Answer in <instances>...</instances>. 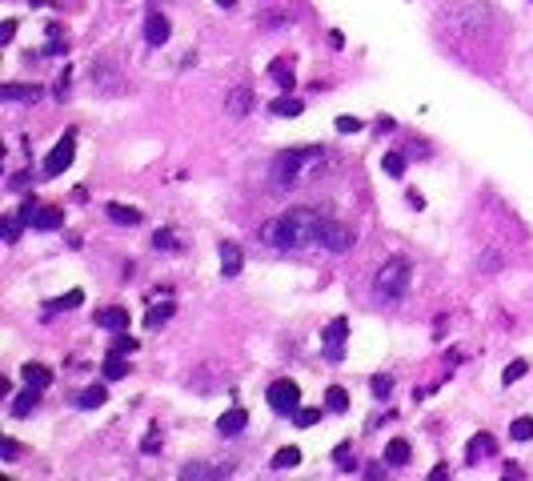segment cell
Masks as SVG:
<instances>
[{"instance_id": "cell-1", "label": "cell", "mask_w": 533, "mask_h": 481, "mask_svg": "<svg viewBox=\"0 0 533 481\" xmlns=\"http://www.w3.org/2000/svg\"><path fill=\"white\" fill-rule=\"evenodd\" d=\"M329 213L313 205H301V209H289V213H281L273 221H265L261 225V241L269 245V249H305V245H317V237H321V225Z\"/></svg>"}, {"instance_id": "cell-2", "label": "cell", "mask_w": 533, "mask_h": 481, "mask_svg": "<svg viewBox=\"0 0 533 481\" xmlns=\"http://www.w3.org/2000/svg\"><path fill=\"white\" fill-rule=\"evenodd\" d=\"M321 157V145H309V149H285L273 157V169H269V177H273V189H289V184L301 181V169L309 160Z\"/></svg>"}, {"instance_id": "cell-3", "label": "cell", "mask_w": 533, "mask_h": 481, "mask_svg": "<svg viewBox=\"0 0 533 481\" xmlns=\"http://www.w3.org/2000/svg\"><path fill=\"white\" fill-rule=\"evenodd\" d=\"M409 261H401V257H393V261H385L381 269H377V277H373V293H377V301H401L405 293H409Z\"/></svg>"}, {"instance_id": "cell-4", "label": "cell", "mask_w": 533, "mask_h": 481, "mask_svg": "<svg viewBox=\"0 0 533 481\" xmlns=\"http://www.w3.org/2000/svg\"><path fill=\"white\" fill-rule=\"evenodd\" d=\"M265 401H269V409H273V413H281V417L289 413V417H293V413L301 409V385H297V381H289V377H281V381L269 385Z\"/></svg>"}, {"instance_id": "cell-5", "label": "cell", "mask_w": 533, "mask_h": 481, "mask_svg": "<svg viewBox=\"0 0 533 481\" xmlns=\"http://www.w3.org/2000/svg\"><path fill=\"white\" fill-rule=\"evenodd\" d=\"M21 221H24V225H32V229H41V233H52V229H61V225H65V209L41 205V201H24V205H21Z\"/></svg>"}, {"instance_id": "cell-6", "label": "cell", "mask_w": 533, "mask_h": 481, "mask_svg": "<svg viewBox=\"0 0 533 481\" xmlns=\"http://www.w3.org/2000/svg\"><path fill=\"white\" fill-rule=\"evenodd\" d=\"M317 245L329 253H349L353 245H357V237H353V229L349 225H341V221H333V217H325L321 225V237H317Z\"/></svg>"}, {"instance_id": "cell-7", "label": "cell", "mask_w": 533, "mask_h": 481, "mask_svg": "<svg viewBox=\"0 0 533 481\" xmlns=\"http://www.w3.org/2000/svg\"><path fill=\"white\" fill-rule=\"evenodd\" d=\"M72 157H76V133L61 137V145L45 157V177H65V173H69V164H72Z\"/></svg>"}, {"instance_id": "cell-8", "label": "cell", "mask_w": 533, "mask_h": 481, "mask_svg": "<svg viewBox=\"0 0 533 481\" xmlns=\"http://www.w3.org/2000/svg\"><path fill=\"white\" fill-rule=\"evenodd\" d=\"M321 337H325V357H329V361H341V357H345L349 321H345V317H333V321H329V329H325Z\"/></svg>"}, {"instance_id": "cell-9", "label": "cell", "mask_w": 533, "mask_h": 481, "mask_svg": "<svg viewBox=\"0 0 533 481\" xmlns=\"http://www.w3.org/2000/svg\"><path fill=\"white\" fill-rule=\"evenodd\" d=\"M168 36H173V24H168V17H161V12H149L144 17V41L153 48L168 45Z\"/></svg>"}, {"instance_id": "cell-10", "label": "cell", "mask_w": 533, "mask_h": 481, "mask_svg": "<svg viewBox=\"0 0 533 481\" xmlns=\"http://www.w3.org/2000/svg\"><path fill=\"white\" fill-rule=\"evenodd\" d=\"M229 478V465H205V461H188L181 469V481H221Z\"/></svg>"}, {"instance_id": "cell-11", "label": "cell", "mask_w": 533, "mask_h": 481, "mask_svg": "<svg viewBox=\"0 0 533 481\" xmlns=\"http://www.w3.org/2000/svg\"><path fill=\"white\" fill-rule=\"evenodd\" d=\"M245 425H249V413L241 409V405H232V409H225L221 417H217V434H221V437L245 434Z\"/></svg>"}, {"instance_id": "cell-12", "label": "cell", "mask_w": 533, "mask_h": 481, "mask_svg": "<svg viewBox=\"0 0 533 481\" xmlns=\"http://www.w3.org/2000/svg\"><path fill=\"white\" fill-rule=\"evenodd\" d=\"M249 109H253V89H249V85H237V89L225 96V113L229 116H249Z\"/></svg>"}, {"instance_id": "cell-13", "label": "cell", "mask_w": 533, "mask_h": 481, "mask_svg": "<svg viewBox=\"0 0 533 481\" xmlns=\"http://www.w3.org/2000/svg\"><path fill=\"white\" fill-rule=\"evenodd\" d=\"M241 265H245L241 245H237V241H221V273H225V277H241Z\"/></svg>"}, {"instance_id": "cell-14", "label": "cell", "mask_w": 533, "mask_h": 481, "mask_svg": "<svg viewBox=\"0 0 533 481\" xmlns=\"http://www.w3.org/2000/svg\"><path fill=\"white\" fill-rule=\"evenodd\" d=\"M96 325H100V329H113V333H124V329H129V309H124V305L100 309V313H96Z\"/></svg>"}, {"instance_id": "cell-15", "label": "cell", "mask_w": 533, "mask_h": 481, "mask_svg": "<svg viewBox=\"0 0 533 481\" xmlns=\"http://www.w3.org/2000/svg\"><path fill=\"white\" fill-rule=\"evenodd\" d=\"M493 453H497V441H493L489 434H477L473 441H469V449H465V461L477 465L481 458H493Z\"/></svg>"}, {"instance_id": "cell-16", "label": "cell", "mask_w": 533, "mask_h": 481, "mask_svg": "<svg viewBox=\"0 0 533 481\" xmlns=\"http://www.w3.org/2000/svg\"><path fill=\"white\" fill-rule=\"evenodd\" d=\"M269 81H273V85H277V89H293V85H297V76H293V61H285V56H281V61H273V65H269Z\"/></svg>"}, {"instance_id": "cell-17", "label": "cell", "mask_w": 533, "mask_h": 481, "mask_svg": "<svg viewBox=\"0 0 533 481\" xmlns=\"http://www.w3.org/2000/svg\"><path fill=\"white\" fill-rule=\"evenodd\" d=\"M0 100H41V85H4L0 89Z\"/></svg>"}, {"instance_id": "cell-18", "label": "cell", "mask_w": 533, "mask_h": 481, "mask_svg": "<svg viewBox=\"0 0 533 481\" xmlns=\"http://www.w3.org/2000/svg\"><path fill=\"white\" fill-rule=\"evenodd\" d=\"M105 213H109V221H116V225H137V221H140V209L120 205V201H109Z\"/></svg>"}, {"instance_id": "cell-19", "label": "cell", "mask_w": 533, "mask_h": 481, "mask_svg": "<svg viewBox=\"0 0 533 481\" xmlns=\"http://www.w3.org/2000/svg\"><path fill=\"white\" fill-rule=\"evenodd\" d=\"M41 393H45V389H32V385H28L21 397H12V417H28V413L41 405Z\"/></svg>"}, {"instance_id": "cell-20", "label": "cell", "mask_w": 533, "mask_h": 481, "mask_svg": "<svg viewBox=\"0 0 533 481\" xmlns=\"http://www.w3.org/2000/svg\"><path fill=\"white\" fill-rule=\"evenodd\" d=\"M21 377H24V385H32V389H48L52 385V369H45V365H24Z\"/></svg>"}, {"instance_id": "cell-21", "label": "cell", "mask_w": 533, "mask_h": 481, "mask_svg": "<svg viewBox=\"0 0 533 481\" xmlns=\"http://www.w3.org/2000/svg\"><path fill=\"white\" fill-rule=\"evenodd\" d=\"M297 465H301V449H297V445H285V449H277V453H273V469H277V473H285V469H297Z\"/></svg>"}, {"instance_id": "cell-22", "label": "cell", "mask_w": 533, "mask_h": 481, "mask_svg": "<svg viewBox=\"0 0 533 481\" xmlns=\"http://www.w3.org/2000/svg\"><path fill=\"white\" fill-rule=\"evenodd\" d=\"M409 453H413V449H409V441H405V437H393V441L385 445V461H389V465H405Z\"/></svg>"}, {"instance_id": "cell-23", "label": "cell", "mask_w": 533, "mask_h": 481, "mask_svg": "<svg viewBox=\"0 0 533 481\" xmlns=\"http://www.w3.org/2000/svg\"><path fill=\"white\" fill-rule=\"evenodd\" d=\"M85 301V289H69L65 297H56V301H48V313H69V309H76Z\"/></svg>"}, {"instance_id": "cell-24", "label": "cell", "mask_w": 533, "mask_h": 481, "mask_svg": "<svg viewBox=\"0 0 533 481\" xmlns=\"http://www.w3.org/2000/svg\"><path fill=\"white\" fill-rule=\"evenodd\" d=\"M129 373V361H124V353H109L105 357V381H120Z\"/></svg>"}, {"instance_id": "cell-25", "label": "cell", "mask_w": 533, "mask_h": 481, "mask_svg": "<svg viewBox=\"0 0 533 481\" xmlns=\"http://www.w3.org/2000/svg\"><path fill=\"white\" fill-rule=\"evenodd\" d=\"M105 401H109V393H105V385H89V389L80 393V401H76V405H80V409H100Z\"/></svg>"}, {"instance_id": "cell-26", "label": "cell", "mask_w": 533, "mask_h": 481, "mask_svg": "<svg viewBox=\"0 0 533 481\" xmlns=\"http://www.w3.org/2000/svg\"><path fill=\"white\" fill-rule=\"evenodd\" d=\"M305 105L297 100V96H277L273 100V116H301Z\"/></svg>"}, {"instance_id": "cell-27", "label": "cell", "mask_w": 533, "mask_h": 481, "mask_svg": "<svg viewBox=\"0 0 533 481\" xmlns=\"http://www.w3.org/2000/svg\"><path fill=\"white\" fill-rule=\"evenodd\" d=\"M173 309H177L173 301H161V305H153V309H149V317H144V325H149V329H157V325H164V321L173 317Z\"/></svg>"}, {"instance_id": "cell-28", "label": "cell", "mask_w": 533, "mask_h": 481, "mask_svg": "<svg viewBox=\"0 0 533 481\" xmlns=\"http://www.w3.org/2000/svg\"><path fill=\"white\" fill-rule=\"evenodd\" d=\"M325 409H333V413H345V409H349V393L341 389V385H333V389L325 393Z\"/></svg>"}, {"instance_id": "cell-29", "label": "cell", "mask_w": 533, "mask_h": 481, "mask_svg": "<svg viewBox=\"0 0 533 481\" xmlns=\"http://www.w3.org/2000/svg\"><path fill=\"white\" fill-rule=\"evenodd\" d=\"M333 461L341 465V473H353V441H341V445L333 449Z\"/></svg>"}, {"instance_id": "cell-30", "label": "cell", "mask_w": 533, "mask_h": 481, "mask_svg": "<svg viewBox=\"0 0 533 481\" xmlns=\"http://www.w3.org/2000/svg\"><path fill=\"white\" fill-rule=\"evenodd\" d=\"M510 434H513V441H533V417H517L510 425Z\"/></svg>"}, {"instance_id": "cell-31", "label": "cell", "mask_w": 533, "mask_h": 481, "mask_svg": "<svg viewBox=\"0 0 533 481\" xmlns=\"http://www.w3.org/2000/svg\"><path fill=\"white\" fill-rule=\"evenodd\" d=\"M381 169H385L389 177H401V173H405V157H401V153H385V160H381Z\"/></svg>"}, {"instance_id": "cell-32", "label": "cell", "mask_w": 533, "mask_h": 481, "mask_svg": "<svg viewBox=\"0 0 533 481\" xmlns=\"http://www.w3.org/2000/svg\"><path fill=\"white\" fill-rule=\"evenodd\" d=\"M21 229H24L21 213H17V217H4V241H8V245H12V241H21Z\"/></svg>"}, {"instance_id": "cell-33", "label": "cell", "mask_w": 533, "mask_h": 481, "mask_svg": "<svg viewBox=\"0 0 533 481\" xmlns=\"http://www.w3.org/2000/svg\"><path fill=\"white\" fill-rule=\"evenodd\" d=\"M369 389H373V397H381V401H385V397H389V389H393V377H385V373H377V377H373V381H369Z\"/></svg>"}, {"instance_id": "cell-34", "label": "cell", "mask_w": 533, "mask_h": 481, "mask_svg": "<svg viewBox=\"0 0 533 481\" xmlns=\"http://www.w3.org/2000/svg\"><path fill=\"white\" fill-rule=\"evenodd\" d=\"M293 421H297L301 429H309V425H317V421H321V409H313V405H309V409H297V413H293Z\"/></svg>"}, {"instance_id": "cell-35", "label": "cell", "mask_w": 533, "mask_h": 481, "mask_svg": "<svg viewBox=\"0 0 533 481\" xmlns=\"http://www.w3.org/2000/svg\"><path fill=\"white\" fill-rule=\"evenodd\" d=\"M45 52H52V56H61L65 52V41H61V24H48V48Z\"/></svg>"}, {"instance_id": "cell-36", "label": "cell", "mask_w": 533, "mask_h": 481, "mask_svg": "<svg viewBox=\"0 0 533 481\" xmlns=\"http://www.w3.org/2000/svg\"><path fill=\"white\" fill-rule=\"evenodd\" d=\"M113 353H137V337H129V329H124V333H116Z\"/></svg>"}, {"instance_id": "cell-37", "label": "cell", "mask_w": 533, "mask_h": 481, "mask_svg": "<svg viewBox=\"0 0 533 481\" xmlns=\"http://www.w3.org/2000/svg\"><path fill=\"white\" fill-rule=\"evenodd\" d=\"M153 249H164V253L177 249V237H173V229H161V233H157V237H153Z\"/></svg>"}, {"instance_id": "cell-38", "label": "cell", "mask_w": 533, "mask_h": 481, "mask_svg": "<svg viewBox=\"0 0 533 481\" xmlns=\"http://www.w3.org/2000/svg\"><path fill=\"white\" fill-rule=\"evenodd\" d=\"M140 453H161V434L157 429H149L144 441H140Z\"/></svg>"}, {"instance_id": "cell-39", "label": "cell", "mask_w": 533, "mask_h": 481, "mask_svg": "<svg viewBox=\"0 0 533 481\" xmlns=\"http://www.w3.org/2000/svg\"><path fill=\"white\" fill-rule=\"evenodd\" d=\"M525 361H510V365H505V385H513V381H521V377H525Z\"/></svg>"}, {"instance_id": "cell-40", "label": "cell", "mask_w": 533, "mask_h": 481, "mask_svg": "<svg viewBox=\"0 0 533 481\" xmlns=\"http://www.w3.org/2000/svg\"><path fill=\"white\" fill-rule=\"evenodd\" d=\"M0 458H4V461H17V458H21V445H17L12 437H4V441H0Z\"/></svg>"}, {"instance_id": "cell-41", "label": "cell", "mask_w": 533, "mask_h": 481, "mask_svg": "<svg viewBox=\"0 0 533 481\" xmlns=\"http://www.w3.org/2000/svg\"><path fill=\"white\" fill-rule=\"evenodd\" d=\"M337 133H361V120L357 116H337Z\"/></svg>"}, {"instance_id": "cell-42", "label": "cell", "mask_w": 533, "mask_h": 481, "mask_svg": "<svg viewBox=\"0 0 533 481\" xmlns=\"http://www.w3.org/2000/svg\"><path fill=\"white\" fill-rule=\"evenodd\" d=\"M385 465H389V461H385ZM385 465H369V469H365V478H369V481H381V478H385Z\"/></svg>"}, {"instance_id": "cell-43", "label": "cell", "mask_w": 533, "mask_h": 481, "mask_svg": "<svg viewBox=\"0 0 533 481\" xmlns=\"http://www.w3.org/2000/svg\"><path fill=\"white\" fill-rule=\"evenodd\" d=\"M12 36H17V24H12V21H4V28H0V41H4V45H8V41H12Z\"/></svg>"}, {"instance_id": "cell-44", "label": "cell", "mask_w": 533, "mask_h": 481, "mask_svg": "<svg viewBox=\"0 0 533 481\" xmlns=\"http://www.w3.org/2000/svg\"><path fill=\"white\" fill-rule=\"evenodd\" d=\"M69 76H72V72L65 69V76H61V81H56V96H65V92H69Z\"/></svg>"}, {"instance_id": "cell-45", "label": "cell", "mask_w": 533, "mask_h": 481, "mask_svg": "<svg viewBox=\"0 0 533 481\" xmlns=\"http://www.w3.org/2000/svg\"><path fill=\"white\" fill-rule=\"evenodd\" d=\"M28 181H32V173H17V177H12V189H24Z\"/></svg>"}, {"instance_id": "cell-46", "label": "cell", "mask_w": 533, "mask_h": 481, "mask_svg": "<svg viewBox=\"0 0 533 481\" xmlns=\"http://www.w3.org/2000/svg\"><path fill=\"white\" fill-rule=\"evenodd\" d=\"M217 4H221V8H232V4H237V0H217Z\"/></svg>"}]
</instances>
